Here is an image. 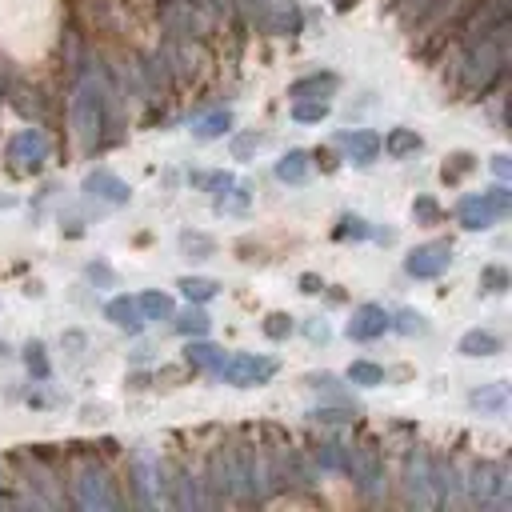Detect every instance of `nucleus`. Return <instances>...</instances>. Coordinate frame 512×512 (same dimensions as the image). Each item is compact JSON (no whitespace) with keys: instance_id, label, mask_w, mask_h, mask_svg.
<instances>
[{"instance_id":"obj_1","label":"nucleus","mask_w":512,"mask_h":512,"mask_svg":"<svg viewBox=\"0 0 512 512\" xmlns=\"http://www.w3.org/2000/svg\"><path fill=\"white\" fill-rule=\"evenodd\" d=\"M60 0H0V56L40 64L60 40Z\"/></svg>"},{"instance_id":"obj_2","label":"nucleus","mask_w":512,"mask_h":512,"mask_svg":"<svg viewBox=\"0 0 512 512\" xmlns=\"http://www.w3.org/2000/svg\"><path fill=\"white\" fill-rule=\"evenodd\" d=\"M220 376L232 384H260L272 376V360H256V356H236V360H220Z\"/></svg>"},{"instance_id":"obj_3","label":"nucleus","mask_w":512,"mask_h":512,"mask_svg":"<svg viewBox=\"0 0 512 512\" xmlns=\"http://www.w3.org/2000/svg\"><path fill=\"white\" fill-rule=\"evenodd\" d=\"M384 328H388V312L376 308V304H364V308H356V316H352V324H348V336L372 340V336H380Z\"/></svg>"},{"instance_id":"obj_4","label":"nucleus","mask_w":512,"mask_h":512,"mask_svg":"<svg viewBox=\"0 0 512 512\" xmlns=\"http://www.w3.org/2000/svg\"><path fill=\"white\" fill-rule=\"evenodd\" d=\"M444 264H448V248L444 244H428V248H416L408 256V272L412 276H436Z\"/></svg>"},{"instance_id":"obj_5","label":"nucleus","mask_w":512,"mask_h":512,"mask_svg":"<svg viewBox=\"0 0 512 512\" xmlns=\"http://www.w3.org/2000/svg\"><path fill=\"white\" fill-rule=\"evenodd\" d=\"M460 352L464 356H492V352H500V340L492 332H468L460 340Z\"/></svg>"},{"instance_id":"obj_6","label":"nucleus","mask_w":512,"mask_h":512,"mask_svg":"<svg viewBox=\"0 0 512 512\" xmlns=\"http://www.w3.org/2000/svg\"><path fill=\"white\" fill-rule=\"evenodd\" d=\"M140 308H144V316H152V320H160V316H172V300H168V296H156V292L140 296Z\"/></svg>"},{"instance_id":"obj_7","label":"nucleus","mask_w":512,"mask_h":512,"mask_svg":"<svg viewBox=\"0 0 512 512\" xmlns=\"http://www.w3.org/2000/svg\"><path fill=\"white\" fill-rule=\"evenodd\" d=\"M276 176H280V180H300V176H304V152H288V156L280 160Z\"/></svg>"},{"instance_id":"obj_8","label":"nucleus","mask_w":512,"mask_h":512,"mask_svg":"<svg viewBox=\"0 0 512 512\" xmlns=\"http://www.w3.org/2000/svg\"><path fill=\"white\" fill-rule=\"evenodd\" d=\"M108 316H112L116 324H132V328H136V304H132V300H112V304H108Z\"/></svg>"},{"instance_id":"obj_9","label":"nucleus","mask_w":512,"mask_h":512,"mask_svg":"<svg viewBox=\"0 0 512 512\" xmlns=\"http://www.w3.org/2000/svg\"><path fill=\"white\" fill-rule=\"evenodd\" d=\"M180 288H184V296H188V300H208V296L216 292V284H212V280H180Z\"/></svg>"},{"instance_id":"obj_10","label":"nucleus","mask_w":512,"mask_h":512,"mask_svg":"<svg viewBox=\"0 0 512 512\" xmlns=\"http://www.w3.org/2000/svg\"><path fill=\"white\" fill-rule=\"evenodd\" d=\"M352 380H364V384H376V380H384V372L376 368V364H352V372H348Z\"/></svg>"},{"instance_id":"obj_11","label":"nucleus","mask_w":512,"mask_h":512,"mask_svg":"<svg viewBox=\"0 0 512 512\" xmlns=\"http://www.w3.org/2000/svg\"><path fill=\"white\" fill-rule=\"evenodd\" d=\"M328 116V104H304L296 108V120H324Z\"/></svg>"},{"instance_id":"obj_12","label":"nucleus","mask_w":512,"mask_h":512,"mask_svg":"<svg viewBox=\"0 0 512 512\" xmlns=\"http://www.w3.org/2000/svg\"><path fill=\"white\" fill-rule=\"evenodd\" d=\"M284 320H288V316H280V312H276V316H268L264 332H268V336H284V332H288V324H284Z\"/></svg>"},{"instance_id":"obj_13","label":"nucleus","mask_w":512,"mask_h":512,"mask_svg":"<svg viewBox=\"0 0 512 512\" xmlns=\"http://www.w3.org/2000/svg\"><path fill=\"white\" fill-rule=\"evenodd\" d=\"M400 148H420V136H396L392 140V152H400Z\"/></svg>"}]
</instances>
